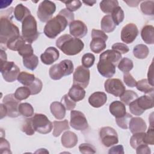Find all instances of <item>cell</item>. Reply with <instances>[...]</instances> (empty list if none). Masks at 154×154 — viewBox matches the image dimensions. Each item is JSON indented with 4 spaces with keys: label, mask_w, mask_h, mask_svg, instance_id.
<instances>
[{
    "label": "cell",
    "mask_w": 154,
    "mask_h": 154,
    "mask_svg": "<svg viewBox=\"0 0 154 154\" xmlns=\"http://www.w3.org/2000/svg\"><path fill=\"white\" fill-rule=\"evenodd\" d=\"M32 125L35 131L42 134H47L49 133L52 129L53 125L48 118L43 114H35L31 117Z\"/></svg>",
    "instance_id": "cell-8"
},
{
    "label": "cell",
    "mask_w": 154,
    "mask_h": 154,
    "mask_svg": "<svg viewBox=\"0 0 154 154\" xmlns=\"http://www.w3.org/2000/svg\"><path fill=\"white\" fill-rule=\"evenodd\" d=\"M1 73L5 81L12 82L17 79L20 69L13 61H1Z\"/></svg>",
    "instance_id": "cell-9"
},
{
    "label": "cell",
    "mask_w": 154,
    "mask_h": 154,
    "mask_svg": "<svg viewBox=\"0 0 154 154\" xmlns=\"http://www.w3.org/2000/svg\"><path fill=\"white\" fill-rule=\"evenodd\" d=\"M111 18L116 25H119L123 22L125 18V13L122 8L118 6L116 7L111 13Z\"/></svg>",
    "instance_id": "cell-38"
},
{
    "label": "cell",
    "mask_w": 154,
    "mask_h": 154,
    "mask_svg": "<svg viewBox=\"0 0 154 154\" xmlns=\"http://www.w3.org/2000/svg\"><path fill=\"white\" fill-rule=\"evenodd\" d=\"M130 112L135 116H141L146 109L153 107V96L143 95L130 103Z\"/></svg>",
    "instance_id": "cell-6"
},
{
    "label": "cell",
    "mask_w": 154,
    "mask_h": 154,
    "mask_svg": "<svg viewBox=\"0 0 154 154\" xmlns=\"http://www.w3.org/2000/svg\"><path fill=\"white\" fill-rule=\"evenodd\" d=\"M68 95L69 97L75 102H79L85 97V91L81 86L73 85L69 91Z\"/></svg>",
    "instance_id": "cell-26"
},
{
    "label": "cell",
    "mask_w": 154,
    "mask_h": 154,
    "mask_svg": "<svg viewBox=\"0 0 154 154\" xmlns=\"http://www.w3.org/2000/svg\"><path fill=\"white\" fill-rule=\"evenodd\" d=\"M123 81L125 84L129 87H134L136 85L137 81L129 73H125L123 75Z\"/></svg>",
    "instance_id": "cell-55"
},
{
    "label": "cell",
    "mask_w": 154,
    "mask_h": 154,
    "mask_svg": "<svg viewBox=\"0 0 154 154\" xmlns=\"http://www.w3.org/2000/svg\"><path fill=\"white\" fill-rule=\"evenodd\" d=\"M139 31L137 26L133 23H129L126 25L121 31V39L126 43H132L138 35Z\"/></svg>",
    "instance_id": "cell-16"
},
{
    "label": "cell",
    "mask_w": 154,
    "mask_h": 154,
    "mask_svg": "<svg viewBox=\"0 0 154 154\" xmlns=\"http://www.w3.org/2000/svg\"><path fill=\"white\" fill-rule=\"evenodd\" d=\"M99 59L108 60L116 66L122 60V54L114 49H109L102 52L99 56Z\"/></svg>",
    "instance_id": "cell-24"
},
{
    "label": "cell",
    "mask_w": 154,
    "mask_h": 154,
    "mask_svg": "<svg viewBox=\"0 0 154 154\" xmlns=\"http://www.w3.org/2000/svg\"><path fill=\"white\" fill-rule=\"evenodd\" d=\"M154 2L153 1H145L140 4V8L143 14L146 15H153Z\"/></svg>",
    "instance_id": "cell-43"
},
{
    "label": "cell",
    "mask_w": 154,
    "mask_h": 154,
    "mask_svg": "<svg viewBox=\"0 0 154 154\" xmlns=\"http://www.w3.org/2000/svg\"><path fill=\"white\" fill-rule=\"evenodd\" d=\"M61 102L67 110H73L76 106V102L69 97L68 94H66L62 97Z\"/></svg>",
    "instance_id": "cell-48"
},
{
    "label": "cell",
    "mask_w": 154,
    "mask_h": 154,
    "mask_svg": "<svg viewBox=\"0 0 154 154\" xmlns=\"http://www.w3.org/2000/svg\"><path fill=\"white\" fill-rule=\"evenodd\" d=\"M13 7L7 9L4 15H1L0 19V43L1 46L7 47V42L11 39L20 35L18 27L12 22ZM14 12V11H13Z\"/></svg>",
    "instance_id": "cell-2"
},
{
    "label": "cell",
    "mask_w": 154,
    "mask_h": 154,
    "mask_svg": "<svg viewBox=\"0 0 154 154\" xmlns=\"http://www.w3.org/2000/svg\"><path fill=\"white\" fill-rule=\"evenodd\" d=\"M144 143L146 144L153 145L154 144V138H153V127L150 126L147 132L145 133L144 138Z\"/></svg>",
    "instance_id": "cell-53"
},
{
    "label": "cell",
    "mask_w": 154,
    "mask_h": 154,
    "mask_svg": "<svg viewBox=\"0 0 154 154\" xmlns=\"http://www.w3.org/2000/svg\"><path fill=\"white\" fill-rule=\"evenodd\" d=\"M105 91L116 97L120 96L126 90L125 86L122 81L117 78H111L107 79L104 83Z\"/></svg>",
    "instance_id": "cell-15"
},
{
    "label": "cell",
    "mask_w": 154,
    "mask_h": 154,
    "mask_svg": "<svg viewBox=\"0 0 154 154\" xmlns=\"http://www.w3.org/2000/svg\"><path fill=\"white\" fill-rule=\"evenodd\" d=\"M147 77H148V81L150 83V84L152 86H153V68H152V63L151 64L149 69V71H148V73H147Z\"/></svg>",
    "instance_id": "cell-58"
},
{
    "label": "cell",
    "mask_w": 154,
    "mask_h": 154,
    "mask_svg": "<svg viewBox=\"0 0 154 154\" xmlns=\"http://www.w3.org/2000/svg\"><path fill=\"white\" fill-rule=\"evenodd\" d=\"M99 136L102 143L106 147H111L119 143L117 133L111 127L106 126L102 128L99 131Z\"/></svg>",
    "instance_id": "cell-11"
},
{
    "label": "cell",
    "mask_w": 154,
    "mask_h": 154,
    "mask_svg": "<svg viewBox=\"0 0 154 154\" xmlns=\"http://www.w3.org/2000/svg\"><path fill=\"white\" fill-rule=\"evenodd\" d=\"M66 109L63 104L60 102H53L50 105L51 112L57 120H62L65 117Z\"/></svg>",
    "instance_id": "cell-25"
},
{
    "label": "cell",
    "mask_w": 154,
    "mask_h": 154,
    "mask_svg": "<svg viewBox=\"0 0 154 154\" xmlns=\"http://www.w3.org/2000/svg\"><path fill=\"white\" fill-rule=\"evenodd\" d=\"M128 128L132 134L144 132L147 129V125L145 121L142 118L136 117L131 119Z\"/></svg>",
    "instance_id": "cell-20"
},
{
    "label": "cell",
    "mask_w": 154,
    "mask_h": 154,
    "mask_svg": "<svg viewBox=\"0 0 154 154\" xmlns=\"http://www.w3.org/2000/svg\"><path fill=\"white\" fill-rule=\"evenodd\" d=\"M0 107H1V119H2L4 117L7 116V111L5 105L3 103L0 104Z\"/></svg>",
    "instance_id": "cell-59"
},
{
    "label": "cell",
    "mask_w": 154,
    "mask_h": 154,
    "mask_svg": "<svg viewBox=\"0 0 154 154\" xmlns=\"http://www.w3.org/2000/svg\"><path fill=\"white\" fill-rule=\"evenodd\" d=\"M116 25L114 23L110 14L105 15L103 17L100 22V27L102 30L105 32H111L115 28Z\"/></svg>",
    "instance_id": "cell-30"
},
{
    "label": "cell",
    "mask_w": 154,
    "mask_h": 154,
    "mask_svg": "<svg viewBox=\"0 0 154 154\" xmlns=\"http://www.w3.org/2000/svg\"><path fill=\"white\" fill-rule=\"evenodd\" d=\"M112 49L119 52L121 54H125L129 52V47L125 43H116L112 46Z\"/></svg>",
    "instance_id": "cell-54"
},
{
    "label": "cell",
    "mask_w": 154,
    "mask_h": 154,
    "mask_svg": "<svg viewBox=\"0 0 154 154\" xmlns=\"http://www.w3.org/2000/svg\"><path fill=\"white\" fill-rule=\"evenodd\" d=\"M29 15H31L29 10L22 4H17L14 8V16L17 21L22 22L24 19Z\"/></svg>",
    "instance_id": "cell-28"
},
{
    "label": "cell",
    "mask_w": 154,
    "mask_h": 154,
    "mask_svg": "<svg viewBox=\"0 0 154 154\" xmlns=\"http://www.w3.org/2000/svg\"><path fill=\"white\" fill-rule=\"evenodd\" d=\"M134 67L133 61L128 58H123L120 61L118 64V68L124 73H129Z\"/></svg>",
    "instance_id": "cell-39"
},
{
    "label": "cell",
    "mask_w": 154,
    "mask_h": 154,
    "mask_svg": "<svg viewBox=\"0 0 154 154\" xmlns=\"http://www.w3.org/2000/svg\"><path fill=\"white\" fill-rule=\"evenodd\" d=\"M119 6V2L116 0H103L100 2V8L105 14H110L113 10Z\"/></svg>",
    "instance_id": "cell-31"
},
{
    "label": "cell",
    "mask_w": 154,
    "mask_h": 154,
    "mask_svg": "<svg viewBox=\"0 0 154 154\" xmlns=\"http://www.w3.org/2000/svg\"><path fill=\"white\" fill-rule=\"evenodd\" d=\"M70 34L76 38L84 37L88 32L86 25L79 20H73L69 24Z\"/></svg>",
    "instance_id": "cell-18"
},
{
    "label": "cell",
    "mask_w": 154,
    "mask_h": 154,
    "mask_svg": "<svg viewBox=\"0 0 154 154\" xmlns=\"http://www.w3.org/2000/svg\"><path fill=\"white\" fill-rule=\"evenodd\" d=\"M56 46L64 54L75 55L79 54L84 48L83 42L76 37L69 34H64L57 38Z\"/></svg>",
    "instance_id": "cell-3"
},
{
    "label": "cell",
    "mask_w": 154,
    "mask_h": 154,
    "mask_svg": "<svg viewBox=\"0 0 154 154\" xmlns=\"http://www.w3.org/2000/svg\"><path fill=\"white\" fill-rule=\"evenodd\" d=\"M81 61L82 66L88 69L93 66L95 61V57L91 53H86L82 56Z\"/></svg>",
    "instance_id": "cell-45"
},
{
    "label": "cell",
    "mask_w": 154,
    "mask_h": 154,
    "mask_svg": "<svg viewBox=\"0 0 154 154\" xmlns=\"http://www.w3.org/2000/svg\"><path fill=\"white\" fill-rule=\"evenodd\" d=\"M23 64L26 69L34 70L38 64V58L34 54L23 57Z\"/></svg>",
    "instance_id": "cell-34"
},
{
    "label": "cell",
    "mask_w": 154,
    "mask_h": 154,
    "mask_svg": "<svg viewBox=\"0 0 154 154\" xmlns=\"http://www.w3.org/2000/svg\"><path fill=\"white\" fill-rule=\"evenodd\" d=\"M70 125L78 131H85L88 128V124L85 115L81 111L72 110L70 112Z\"/></svg>",
    "instance_id": "cell-14"
},
{
    "label": "cell",
    "mask_w": 154,
    "mask_h": 154,
    "mask_svg": "<svg viewBox=\"0 0 154 154\" xmlns=\"http://www.w3.org/2000/svg\"><path fill=\"white\" fill-rule=\"evenodd\" d=\"M73 72V64L70 60H64L58 64L52 66L49 74L53 80H59L63 76L70 75Z\"/></svg>",
    "instance_id": "cell-5"
},
{
    "label": "cell",
    "mask_w": 154,
    "mask_h": 154,
    "mask_svg": "<svg viewBox=\"0 0 154 154\" xmlns=\"http://www.w3.org/2000/svg\"><path fill=\"white\" fill-rule=\"evenodd\" d=\"M109 110L110 113L116 118L123 117L126 114V109L125 104L121 101H113L109 105Z\"/></svg>",
    "instance_id": "cell-23"
},
{
    "label": "cell",
    "mask_w": 154,
    "mask_h": 154,
    "mask_svg": "<svg viewBox=\"0 0 154 154\" xmlns=\"http://www.w3.org/2000/svg\"><path fill=\"white\" fill-rule=\"evenodd\" d=\"M79 150L81 153H95L96 152L95 147L88 143H82L79 146Z\"/></svg>",
    "instance_id": "cell-51"
},
{
    "label": "cell",
    "mask_w": 154,
    "mask_h": 154,
    "mask_svg": "<svg viewBox=\"0 0 154 154\" xmlns=\"http://www.w3.org/2000/svg\"><path fill=\"white\" fill-rule=\"evenodd\" d=\"M53 127L54 130L52 135L55 137L60 136L63 131L69 130L70 129L69 122L66 119L62 121H54L53 122Z\"/></svg>",
    "instance_id": "cell-29"
},
{
    "label": "cell",
    "mask_w": 154,
    "mask_h": 154,
    "mask_svg": "<svg viewBox=\"0 0 154 154\" xmlns=\"http://www.w3.org/2000/svg\"><path fill=\"white\" fill-rule=\"evenodd\" d=\"M141 35L143 40L147 44L154 43V28L151 25H145L141 29Z\"/></svg>",
    "instance_id": "cell-27"
},
{
    "label": "cell",
    "mask_w": 154,
    "mask_h": 154,
    "mask_svg": "<svg viewBox=\"0 0 154 154\" xmlns=\"http://www.w3.org/2000/svg\"><path fill=\"white\" fill-rule=\"evenodd\" d=\"M73 20L74 14L67 8H63L56 16L46 22L44 34L49 38H55Z\"/></svg>",
    "instance_id": "cell-1"
},
{
    "label": "cell",
    "mask_w": 154,
    "mask_h": 154,
    "mask_svg": "<svg viewBox=\"0 0 154 154\" xmlns=\"http://www.w3.org/2000/svg\"><path fill=\"white\" fill-rule=\"evenodd\" d=\"M19 111L21 115L26 117H31L34 115V108L28 103H21L19 106Z\"/></svg>",
    "instance_id": "cell-40"
},
{
    "label": "cell",
    "mask_w": 154,
    "mask_h": 154,
    "mask_svg": "<svg viewBox=\"0 0 154 154\" xmlns=\"http://www.w3.org/2000/svg\"><path fill=\"white\" fill-rule=\"evenodd\" d=\"M108 153H124L123 147L122 145H117L111 147L108 151Z\"/></svg>",
    "instance_id": "cell-57"
},
{
    "label": "cell",
    "mask_w": 154,
    "mask_h": 154,
    "mask_svg": "<svg viewBox=\"0 0 154 154\" xmlns=\"http://www.w3.org/2000/svg\"><path fill=\"white\" fill-rule=\"evenodd\" d=\"M42 87H43V84L42 81L38 78H35V80L32 82V84L27 87L29 88L31 91V94L35 95L39 93L41 91L42 89Z\"/></svg>",
    "instance_id": "cell-46"
},
{
    "label": "cell",
    "mask_w": 154,
    "mask_h": 154,
    "mask_svg": "<svg viewBox=\"0 0 154 154\" xmlns=\"http://www.w3.org/2000/svg\"><path fill=\"white\" fill-rule=\"evenodd\" d=\"M26 41L22 36L19 35L9 40L7 43V48L10 50L18 51L19 49L25 44Z\"/></svg>",
    "instance_id": "cell-32"
},
{
    "label": "cell",
    "mask_w": 154,
    "mask_h": 154,
    "mask_svg": "<svg viewBox=\"0 0 154 154\" xmlns=\"http://www.w3.org/2000/svg\"><path fill=\"white\" fill-rule=\"evenodd\" d=\"M149 53L148 47L143 44L136 45L133 49V54L138 59H144L147 58Z\"/></svg>",
    "instance_id": "cell-33"
},
{
    "label": "cell",
    "mask_w": 154,
    "mask_h": 154,
    "mask_svg": "<svg viewBox=\"0 0 154 154\" xmlns=\"http://www.w3.org/2000/svg\"><path fill=\"white\" fill-rule=\"evenodd\" d=\"M107 100V96L104 92L96 91L91 94L88 98V102L94 108L103 106Z\"/></svg>",
    "instance_id": "cell-21"
},
{
    "label": "cell",
    "mask_w": 154,
    "mask_h": 154,
    "mask_svg": "<svg viewBox=\"0 0 154 154\" xmlns=\"http://www.w3.org/2000/svg\"><path fill=\"white\" fill-rule=\"evenodd\" d=\"M62 145L66 148H72L75 147L78 141V137L74 132L67 131L64 132L61 138Z\"/></svg>",
    "instance_id": "cell-22"
},
{
    "label": "cell",
    "mask_w": 154,
    "mask_h": 154,
    "mask_svg": "<svg viewBox=\"0 0 154 154\" xmlns=\"http://www.w3.org/2000/svg\"><path fill=\"white\" fill-rule=\"evenodd\" d=\"M90 73L88 69L82 66H78L73 76V85H78L83 88H87L89 84Z\"/></svg>",
    "instance_id": "cell-12"
},
{
    "label": "cell",
    "mask_w": 154,
    "mask_h": 154,
    "mask_svg": "<svg viewBox=\"0 0 154 154\" xmlns=\"http://www.w3.org/2000/svg\"><path fill=\"white\" fill-rule=\"evenodd\" d=\"M33 52H34V51H33L32 47L31 45L29 43H27V44L25 43L18 51L19 55H20L23 57L31 55L34 54Z\"/></svg>",
    "instance_id": "cell-49"
},
{
    "label": "cell",
    "mask_w": 154,
    "mask_h": 154,
    "mask_svg": "<svg viewBox=\"0 0 154 154\" xmlns=\"http://www.w3.org/2000/svg\"><path fill=\"white\" fill-rule=\"evenodd\" d=\"M30 95L31 91L29 88L26 86L17 88L14 93L15 97L20 101L27 99Z\"/></svg>",
    "instance_id": "cell-42"
},
{
    "label": "cell",
    "mask_w": 154,
    "mask_h": 154,
    "mask_svg": "<svg viewBox=\"0 0 154 154\" xmlns=\"http://www.w3.org/2000/svg\"><path fill=\"white\" fill-rule=\"evenodd\" d=\"M116 67L113 63L104 59H99L97 64L98 72L105 78H111L114 76L116 73Z\"/></svg>",
    "instance_id": "cell-17"
},
{
    "label": "cell",
    "mask_w": 154,
    "mask_h": 154,
    "mask_svg": "<svg viewBox=\"0 0 154 154\" xmlns=\"http://www.w3.org/2000/svg\"><path fill=\"white\" fill-rule=\"evenodd\" d=\"M7 57L5 51H4L2 49H1V62L7 61Z\"/></svg>",
    "instance_id": "cell-61"
},
{
    "label": "cell",
    "mask_w": 154,
    "mask_h": 154,
    "mask_svg": "<svg viewBox=\"0 0 154 154\" xmlns=\"http://www.w3.org/2000/svg\"><path fill=\"white\" fill-rule=\"evenodd\" d=\"M92 40L90 44L92 52L99 54L106 48V41L108 37L102 30L93 29L91 31Z\"/></svg>",
    "instance_id": "cell-7"
},
{
    "label": "cell",
    "mask_w": 154,
    "mask_h": 154,
    "mask_svg": "<svg viewBox=\"0 0 154 154\" xmlns=\"http://www.w3.org/2000/svg\"><path fill=\"white\" fill-rule=\"evenodd\" d=\"M125 2L128 4V5L130 7H137L138 4L140 2V1H124Z\"/></svg>",
    "instance_id": "cell-60"
},
{
    "label": "cell",
    "mask_w": 154,
    "mask_h": 154,
    "mask_svg": "<svg viewBox=\"0 0 154 154\" xmlns=\"http://www.w3.org/2000/svg\"><path fill=\"white\" fill-rule=\"evenodd\" d=\"M83 3H84L85 5H88V6H93L96 2V1H82Z\"/></svg>",
    "instance_id": "cell-62"
},
{
    "label": "cell",
    "mask_w": 154,
    "mask_h": 154,
    "mask_svg": "<svg viewBox=\"0 0 154 154\" xmlns=\"http://www.w3.org/2000/svg\"><path fill=\"white\" fill-rule=\"evenodd\" d=\"M2 103L6 108L7 116L9 117L16 118L20 114L19 111L20 100L15 97L14 94H8L5 96L2 100Z\"/></svg>",
    "instance_id": "cell-13"
},
{
    "label": "cell",
    "mask_w": 154,
    "mask_h": 154,
    "mask_svg": "<svg viewBox=\"0 0 154 154\" xmlns=\"http://www.w3.org/2000/svg\"><path fill=\"white\" fill-rule=\"evenodd\" d=\"M39 34L34 17L31 14L27 16L22 23V36L26 42L31 44L37 39Z\"/></svg>",
    "instance_id": "cell-4"
},
{
    "label": "cell",
    "mask_w": 154,
    "mask_h": 154,
    "mask_svg": "<svg viewBox=\"0 0 154 154\" xmlns=\"http://www.w3.org/2000/svg\"><path fill=\"white\" fill-rule=\"evenodd\" d=\"M144 135H145V132L134 134V135L131 137V139H130L131 146L133 149H135L140 144H144Z\"/></svg>",
    "instance_id": "cell-41"
},
{
    "label": "cell",
    "mask_w": 154,
    "mask_h": 154,
    "mask_svg": "<svg viewBox=\"0 0 154 154\" xmlns=\"http://www.w3.org/2000/svg\"><path fill=\"white\" fill-rule=\"evenodd\" d=\"M22 132H25L27 135H32L35 133V130L33 128L31 118L26 119L21 128Z\"/></svg>",
    "instance_id": "cell-47"
},
{
    "label": "cell",
    "mask_w": 154,
    "mask_h": 154,
    "mask_svg": "<svg viewBox=\"0 0 154 154\" xmlns=\"http://www.w3.org/2000/svg\"><path fill=\"white\" fill-rule=\"evenodd\" d=\"M138 97V94L132 90H125L120 96L122 102L126 105H129L131 102Z\"/></svg>",
    "instance_id": "cell-37"
},
{
    "label": "cell",
    "mask_w": 154,
    "mask_h": 154,
    "mask_svg": "<svg viewBox=\"0 0 154 154\" xmlns=\"http://www.w3.org/2000/svg\"><path fill=\"white\" fill-rule=\"evenodd\" d=\"M135 149L137 154H150L151 153L150 149L146 144H140Z\"/></svg>",
    "instance_id": "cell-56"
},
{
    "label": "cell",
    "mask_w": 154,
    "mask_h": 154,
    "mask_svg": "<svg viewBox=\"0 0 154 154\" xmlns=\"http://www.w3.org/2000/svg\"><path fill=\"white\" fill-rule=\"evenodd\" d=\"M35 79V77L33 74H31L26 72H22L19 73L17 79L24 86L28 87L32 84Z\"/></svg>",
    "instance_id": "cell-36"
},
{
    "label": "cell",
    "mask_w": 154,
    "mask_h": 154,
    "mask_svg": "<svg viewBox=\"0 0 154 154\" xmlns=\"http://www.w3.org/2000/svg\"><path fill=\"white\" fill-rule=\"evenodd\" d=\"M0 153L1 154L4 153H11L10 151V145L8 141L1 137L0 138Z\"/></svg>",
    "instance_id": "cell-52"
},
{
    "label": "cell",
    "mask_w": 154,
    "mask_h": 154,
    "mask_svg": "<svg viewBox=\"0 0 154 154\" xmlns=\"http://www.w3.org/2000/svg\"><path fill=\"white\" fill-rule=\"evenodd\" d=\"M135 87L137 90L146 94L152 93L153 91V86L150 84L147 79H143L137 81Z\"/></svg>",
    "instance_id": "cell-35"
},
{
    "label": "cell",
    "mask_w": 154,
    "mask_h": 154,
    "mask_svg": "<svg viewBox=\"0 0 154 154\" xmlns=\"http://www.w3.org/2000/svg\"><path fill=\"white\" fill-rule=\"evenodd\" d=\"M56 10L55 4L51 1L45 0L38 7L37 12L38 19L42 22H47L51 19Z\"/></svg>",
    "instance_id": "cell-10"
},
{
    "label": "cell",
    "mask_w": 154,
    "mask_h": 154,
    "mask_svg": "<svg viewBox=\"0 0 154 154\" xmlns=\"http://www.w3.org/2000/svg\"><path fill=\"white\" fill-rule=\"evenodd\" d=\"M59 56L60 53L57 48L49 47L40 55V59L43 64L50 65L56 61L59 58Z\"/></svg>",
    "instance_id": "cell-19"
},
{
    "label": "cell",
    "mask_w": 154,
    "mask_h": 154,
    "mask_svg": "<svg viewBox=\"0 0 154 154\" xmlns=\"http://www.w3.org/2000/svg\"><path fill=\"white\" fill-rule=\"evenodd\" d=\"M61 2L65 4L66 8L71 12H73L78 10L82 5L81 1L79 0H74L71 1H61Z\"/></svg>",
    "instance_id": "cell-50"
},
{
    "label": "cell",
    "mask_w": 154,
    "mask_h": 154,
    "mask_svg": "<svg viewBox=\"0 0 154 154\" xmlns=\"http://www.w3.org/2000/svg\"><path fill=\"white\" fill-rule=\"evenodd\" d=\"M132 117V116L131 114L126 112V114L123 117L116 118V122L119 127L123 129H127L128 128L129 122Z\"/></svg>",
    "instance_id": "cell-44"
}]
</instances>
